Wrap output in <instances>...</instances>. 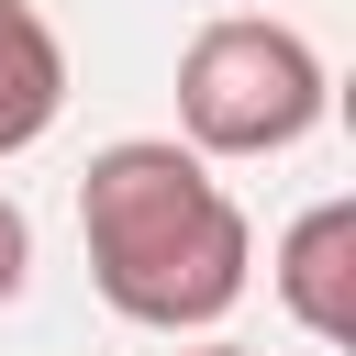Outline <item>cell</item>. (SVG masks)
I'll return each instance as SVG.
<instances>
[{"label":"cell","mask_w":356,"mask_h":356,"mask_svg":"<svg viewBox=\"0 0 356 356\" xmlns=\"http://www.w3.org/2000/svg\"><path fill=\"white\" fill-rule=\"evenodd\" d=\"M78 234H89V278L122 323L145 334H200L245 300L256 234L245 200L178 145V134H122L89 156L78 178Z\"/></svg>","instance_id":"cell-1"},{"label":"cell","mask_w":356,"mask_h":356,"mask_svg":"<svg viewBox=\"0 0 356 356\" xmlns=\"http://www.w3.org/2000/svg\"><path fill=\"white\" fill-rule=\"evenodd\" d=\"M312 122H323V56L289 22L222 11V22L189 33V56H178V134H189V156H278Z\"/></svg>","instance_id":"cell-2"},{"label":"cell","mask_w":356,"mask_h":356,"mask_svg":"<svg viewBox=\"0 0 356 356\" xmlns=\"http://www.w3.org/2000/svg\"><path fill=\"white\" fill-rule=\"evenodd\" d=\"M278 300H289L300 334L356 345V200H312L278 234Z\"/></svg>","instance_id":"cell-3"},{"label":"cell","mask_w":356,"mask_h":356,"mask_svg":"<svg viewBox=\"0 0 356 356\" xmlns=\"http://www.w3.org/2000/svg\"><path fill=\"white\" fill-rule=\"evenodd\" d=\"M67 111V44L33 0H0V156L44 145Z\"/></svg>","instance_id":"cell-4"},{"label":"cell","mask_w":356,"mask_h":356,"mask_svg":"<svg viewBox=\"0 0 356 356\" xmlns=\"http://www.w3.org/2000/svg\"><path fill=\"white\" fill-rule=\"evenodd\" d=\"M22 278H33V222L0 200V300H22Z\"/></svg>","instance_id":"cell-5"},{"label":"cell","mask_w":356,"mask_h":356,"mask_svg":"<svg viewBox=\"0 0 356 356\" xmlns=\"http://www.w3.org/2000/svg\"><path fill=\"white\" fill-rule=\"evenodd\" d=\"M200 356H245V345H200Z\"/></svg>","instance_id":"cell-6"}]
</instances>
